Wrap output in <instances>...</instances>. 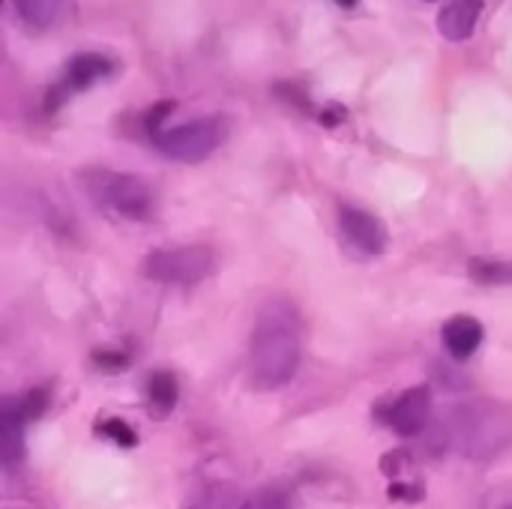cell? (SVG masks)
<instances>
[{
	"instance_id": "cell-1",
	"label": "cell",
	"mask_w": 512,
	"mask_h": 509,
	"mask_svg": "<svg viewBox=\"0 0 512 509\" xmlns=\"http://www.w3.org/2000/svg\"><path fill=\"white\" fill-rule=\"evenodd\" d=\"M303 357V327L291 300L270 297L255 318L252 345H249V372L255 387L279 390L285 387Z\"/></svg>"
},
{
	"instance_id": "cell-2",
	"label": "cell",
	"mask_w": 512,
	"mask_h": 509,
	"mask_svg": "<svg viewBox=\"0 0 512 509\" xmlns=\"http://www.w3.org/2000/svg\"><path fill=\"white\" fill-rule=\"evenodd\" d=\"M432 447L468 462H492L512 447V414L486 399L447 408L435 426Z\"/></svg>"
},
{
	"instance_id": "cell-3",
	"label": "cell",
	"mask_w": 512,
	"mask_h": 509,
	"mask_svg": "<svg viewBox=\"0 0 512 509\" xmlns=\"http://www.w3.org/2000/svg\"><path fill=\"white\" fill-rule=\"evenodd\" d=\"M78 186L99 210H105L114 219L147 222L153 216V207H156L153 189L135 174H117L108 168H84L78 171Z\"/></svg>"
},
{
	"instance_id": "cell-4",
	"label": "cell",
	"mask_w": 512,
	"mask_h": 509,
	"mask_svg": "<svg viewBox=\"0 0 512 509\" xmlns=\"http://www.w3.org/2000/svg\"><path fill=\"white\" fill-rule=\"evenodd\" d=\"M216 270V252L204 243L156 249L141 261V273L159 285H198Z\"/></svg>"
},
{
	"instance_id": "cell-5",
	"label": "cell",
	"mask_w": 512,
	"mask_h": 509,
	"mask_svg": "<svg viewBox=\"0 0 512 509\" xmlns=\"http://www.w3.org/2000/svg\"><path fill=\"white\" fill-rule=\"evenodd\" d=\"M228 120L225 117H201L174 129H162L153 135L156 147L177 162H204L210 153H216L228 138Z\"/></svg>"
},
{
	"instance_id": "cell-6",
	"label": "cell",
	"mask_w": 512,
	"mask_h": 509,
	"mask_svg": "<svg viewBox=\"0 0 512 509\" xmlns=\"http://www.w3.org/2000/svg\"><path fill=\"white\" fill-rule=\"evenodd\" d=\"M387 426L402 435V438H417L426 432L429 420H432V399L426 387H414L408 393H402L384 414Z\"/></svg>"
},
{
	"instance_id": "cell-7",
	"label": "cell",
	"mask_w": 512,
	"mask_h": 509,
	"mask_svg": "<svg viewBox=\"0 0 512 509\" xmlns=\"http://www.w3.org/2000/svg\"><path fill=\"white\" fill-rule=\"evenodd\" d=\"M339 228H342V237L363 255H381L387 249V240H390L387 228L369 210L342 207L339 210Z\"/></svg>"
},
{
	"instance_id": "cell-8",
	"label": "cell",
	"mask_w": 512,
	"mask_h": 509,
	"mask_svg": "<svg viewBox=\"0 0 512 509\" xmlns=\"http://www.w3.org/2000/svg\"><path fill=\"white\" fill-rule=\"evenodd\" d=\"M108 72H111V60H108V57H102V54H75V57L69 60L66 78L57 84V90H54L48 108H54L57 102H63V96L72 93V90H87L90 84H96V81L105 78Z\"/></svg>"
},
{
	"instance_id": "cell-9",
	"label": "cell",
	"mask_w": 512,
	"mask_h": 509,
	"mask_svg": "<svg viewBox=\"0 0 512 509\" xmlns=\"http://www.w3.org/2000/svg\"><path fill=\"white\" fill-rule=\"evenodd\" d=\"M186 509H252V498L234 483H201L189 492Z\"/></svg>"
},
{
	"instance_id": "cell-10",
	"label": "cell",
	"mask_w": 512,
	"mask_h": 509,
	"mask_svg": "<svg viewBox=\"0 0 512 509\" xmlns=\"http://www.w3.org/2000/svg\"><path fill=\"white\" fill-rule=\"evenodd\" d=\"M444 345L450 357L471 360L483 345V324L471 315H456L444 324Z\"/></svg>"
},
{
	"instance_id": "cell-11",
	"label": "cell",
	"mask_w": 512,
	"mask_h": 509,
	"mask_svg": "<svg viewBox=\"0 0 512 509\" xmlns=\"http://www.w3.org/2000/svg\"><path fill=\"white\" fill-rule=\"evenodd\" d=\"M480 12H483V0H450L438 15V27L447 39L465 42L477 27Z\"/></svg>"
},
{
	"instance_id": "cell-12",
	"label": "cell",
	"mask_w": 512,
	"mask_h": 509,
	"mask_svg": "<svg viewBox=\"0 0 512 509\" xmlns=\"http://www.w3.org/2000/svg\"><path fill=\"white\" fill-rule=\"evenodd\" d=\"M177 396H180V387H177V378L171 372H153L150 375V384H147V408L156 420L168 417L174 408H177Z\"/></svg>"
},
{
	"instance_id": "cell-13",
	"label": "cell",
	"mask_w": 512,
	"mask_h": 509,
	"mask_svg": "<svg viewBox=\"0 0 512 509\" xmlns=\"http://www.w3.org/2000/svg\"><path fill=\"white\" fill-rule=\"evenodd\" d=\"M468 273L477 285L486 288H504L512 285V261H495V258H471Z\"/></svg>"
},
{
	"instance_id": "cell-14",
	"label": "cell",
	"mask_w": 512,
	"mask_h": 509,
	"mask_svg": "<svg viewBox=\"0 0 512 509\" xmlns=\"http://www.w3.org/2000/svg\"><path fill=\"white\" fill-rule=\"evenodd\" d=\"M15 9L24 24H30L33 30H45L60 18L63 0H15Z\"/></svg>"
},
{
	"instance_id": "cell-15",
	"label": "cell",
	"mask_w": 512,
	"mask_h": 509,
	"mask_svg": "<svg viewBox=\"0 0 512 509\" xmlns=\"http://www.w3.org/2000/svg\"><path fill=\"white\" fill-rule=\"evenodd\" d=\"M99 435H105L108 441H114V444H120V447H135V444H138L135 429H132L129 423L117 420V417L102 420V423H99Z\"/></svg>"
},
{
	"instance_id": "cell-16",
	"label": "cell",
	"mask_w": 512,
	"mask_h": 509,
	"mask_svg": "<svg viewBox=\"0 0 512 509\" xmlns=\"http://www.w3.org/2000/svg\"><path fill=\"white\" fill-rule=\"evenodd\" d=\"M93 363L99 366V369H108V372H123L126 366H129V360H126V354H108V351H99V354H93Z\"/></svg>"
},
{
	"instance_id": "cell-17",
	"label": "cell",
	"mask_w": 512,
	"mask_h": 509,
	"mask_svg": "<svg viewBox=\"0 0 512 509\" xmlns=\"http://www.w3.org/2000/svg\"><path fill=\"white\" fill-rule=\"evenodd\" d=\"M261 509H291V498L285 489L273 486L267 495H261Z\"/></svg>"
},
{
	"instance_id": "cell-18",
	"label": "cell",
	"mask_w": 512,
	"mask_h": 509,
	"mask_svg": "<svg viewBox=\"0 0 512 509\" xmlns=\"http://www.w3.org/2000/svg\"><path fill=\"white\" fill-rule=\"evenodd\" d=\"M390 495L393 498H402V501H420L423 498V489L417 483H393L390 486Z\"/></svg>"
},
{
	"instance_id": "cell-19",
	"label": "cell",
	"mask_w": 512,
	"mask_h": 509,
	"mask_svg": "<svg viewBox=\"0 0 512 509\" xmlns=\"http://www.w3.org/2000/svg\"><path fill=\"white\" fill-rule=\"evenodd\" d=\"M483 509H512V486L510 489H498L486 498Z\"/></svg>"
},
{
	"instance_id": "cell-20",
	"label": "cell",
	"mask_w": 512,
	"mask_h": 509,
	"mask_svg": "<svg viewBox=\"0 0 512 509\" xmlns=\"http://www.w3.org/2000/svg\"><path fill=\"white\" fill-rule=\"evenodd\" d=\"M336 3H342V6H354L357 0H336Z\"/></svg>"
}]
</instances>
